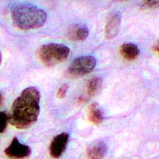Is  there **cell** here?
Here are the masks:
<instances>
[{
	"label": "cell",
	"mask_w": 159,
	"mask_h": 159,
	"mask_svg": "<svg viewBox=\"0 0 159 159\" xmlns=\"http://www.w3.org/2000/svg\"><path fill=\"white\" fill-rule=\"evenodd\" d=\"M158 1H144L143 2L142 7L144 8H156L158 6Z\"/></svg>",
	"instance_id": "9a60e30c"
},
{
	"label": "cell",
	"mask_w": 159,
	"mask_h": 159,
	"mask_svg": "<svg viewBox=\"0 0 159 159\" xmlns=\"http://www.w3.org/2000/svg\"><path fill=\"white\" fill-rule=\"evenodd\" d=\"M70 53L68 47L59 43H48L39 48V59L45 66L51 67L64 61Z\"/></svg>",
	"instance_id": "3957f363"
},
{
	"label": "cell",
	"mask_w": 159,
	"mask_h": 159,
	"mask_svg": "<svg viewBox=\"0 0 159 159\" xmlns=\"http://www.w3.org/2000/svg\"><path fill=\"white\" fill-rule=\"evenodd\" d=\"M89 29L84 24H75L69 28L67 34L73 41H84L89 36Z\"/></svg>",
	"instance_id": "9c48e42d"
},
{
	"label": "cell",
	"mask_w": 159,
	"mask_h": 159,
	"mask_svg": "<svg viewBox=\"0 0 159 159\" xmlns=\"http://www.w3.org/2000/svg\"><path fill=\"white\" fill-rule=\"evenodd\" d=\"M40 92L36 87L24 89L13 102L8 116L10 123L18 129H27L34 124L39 114Z\"/></svg>",
	"instance_id": "6da1fadb"
},
{
	"label": "cell",
	"mask_w": 159,
	"mask_h": 159,
	"mask_svg": "<svg viewBox=\"0 0 159 159\" xmlns=\"http://www.w3.org/2000/svg\"><path fill=\"white\" fill-rule=\"evenodd\" d=\"M153 49L155 52H158V42H157V43H155V45L154 47H153Z\"/></svg>",
	"instance_id": "2e32d148"
},
{
	"label": "cell",
	"mask_w": 159,
	"mask_h": 159,
	"mask_svg": "<svg viewBox=\"0 0 159 159\" xmlns=\"http://www.w3.org/2000/svg\"><path fill=\"white\" fill-rule=\"evenodd\" d=\"M89 120L93 124L98 125L102 122L104 115L98 104L92 103L88 108Z\"/></svg>",
	"instance_id": "8fae6325"
},
{
	"label": "cell",
	"mask_w": 159,
	"mask_h": 159,
	"mask_svg": "<svg viewBox=\"0 0 159 159\" xmlns=\"http://www.w3.org/2000/svg\"><path fill=\"white\" fill-rule=\"evenodd\" d=\"M2 62V53L1 51H0V63Z\"/></svg>",
	"instance_id": "ac0fdd59"
},
{
	"label": "cell",
	"mask_w": 159,
	"mask_h": 159,
	"mask_svg": "<svg viewBox=\"0 0 159 159\" xmlns=\"http://www.w3.org/2000/svg\"><path fill=\"white\" fill-rule=\"evenodd\" d=\"M31 150L28 145L22 144L17 138L12 139L10 144L5 150V155L13 159H23L28 157Z\"/></svg>",
	"instance_id": "5b68a950"
},
{
	"label": "cell",
	"mask_w": 159,
	"mask_h": 159,
	"mask_svg": "<svg viewBox=\"0 0 159 159\" xmlns=\"http://www.w3.org/2000/svg\"><path fill=\"white\" fill-rule=\"evenodd\" d=\"M102 82V79L100 77L94 76L92 78L87 84V95L90 98L94 96L101 88Z\"/></svg>",
	"instance_id": "7c38bea8"
},
{
	"label": "cell",
	"mask_w": 159,
	"mask_h": 159,
	"mask_svg": "<svg viewBox=\"0 0 159 159\" xmlns=\"http://www.w3.org/2000/svg\"><path fill=\"white\" fill-rule=\"evenodd\" d=\"M2 101H3V97H2V94L1 92H0V107H1L2 103Z\"/></svg>",
	"instance_id": "e0dca14e"
},
{
	"label": "cell",
	"mask_w": 159,
	"mask_h": 159,
	"mask_svg": "<svg viewBox=\"0 0 159 159\" xmlns=\"http://www.w3.org/2000/svg\"><path fill=\"white\" fill-rule=\"evenodd\" d=\"M121 24V16L118 13H113L108 19L105 26V37L111 39L116 36Z\"/></svg>",
	"instance_id": "52a82bcc"
},
{
	"label": "cell",
	"mask_w": 159,
	"mask_h": 159,
	"mask_svg": "<svg viewBox=\"0 0 159 159\" xmlns=\"http://www.w3.org/2000/svg\"><path fill=\"white\" fill-rule=\"evenodd\" d=\"M96 59L91 56H82L75 59L66 71V76L71 79L81 78L94 70Z\"/></svg>",
	"instance_id": "277c9868"
},
{
	"label": "cell",
	"mask_w": 159,
	"mask_h": 159,
	"mask_svg": "<svg viewBox=\"0 0 159 159\" xmlns=\"http://www.w3.org/2000/svg\"><path fill=\"white\" fill-rule=\"evenodd\" d=\"M8 116L5 112H0V134L3 132L7 126Z\"/></svg>",
	"instance_id": "4fadbf2b"
},
{
	"label": "cell",
	"mask_w": 159,
	"mask_h": 159,
	"mask_svg": "<svg viewBox=\"0 0 159 159\" xmlns=\"http://www.w3.org/2000/svg\"><path fill=\"white\" fill-rule=\"evenodd\" d=\"M11 19L19 29L29 30L42 27L46 21L47 14L36 6L22 4L13 8Z\"/></svg>",
	"instance_id": "7a4b0ae2"
},
{
	"label": "cell",
	"mask_w": 159,
	"mask_h": 159,
	"mask_svg": "<svg viewBox=\"0 0 159 159\" xmlns=\"http://www.w3.org/2000/svg\"><path fill=\"white\" fill-rule=\"evenodd\" d=\"M107 151V147L103 141H98L91 143L87 148L89 159H103Z\"/></svg>",
	"instance_id": "ba28073f"
},
{
	"label": "cell",
	"mask_w": 159,
	"mask_h": 159,
	"mask_svg": "<svg viewBox=\"0 0 159 159\" xmlns=\"http://www.w3.org/2000/svg\"><path fill=\"white\" fill-rule=\"evenodd\" d=\"M69 140V134L63 132L57 135L52 141L49 152L50 156L54 158H59L64 152Z\"/></svg>",
	"instance_id": "8992f818"
},
{
	"label": "cell",
	"mask_w": 159,
	"mask_h": 159,
	"mask_svg": "<svg viewBox=\"0 0 159 159\" xmlns=\"http://www.w3.org/2000/svg\"><path fill=\"white\" fill-rule=\"evenodd\" d=\"M69 89V85L68 84H63L57 90V96L59 99H63L65 98L67 91Z\"/></svg>",
	"instance_id": "5bb4252c"
},
{
	"label": "cell",
	"mask_w": 159,
	"mask_h": 159,
	"mask_svg": "<svg viewBox=\"0 0 159 159\" xmlns=\"http://www.w3.org/2000/svg\"><path fill=\"white\" fill-rule=\"evenodd\" d=\"M120 54L127 61L135 60L139 55V49L138 47L132 43H124L120 48Z\"/></svg>",
	"instance_id": "30bf717a"
}]
</instances>
